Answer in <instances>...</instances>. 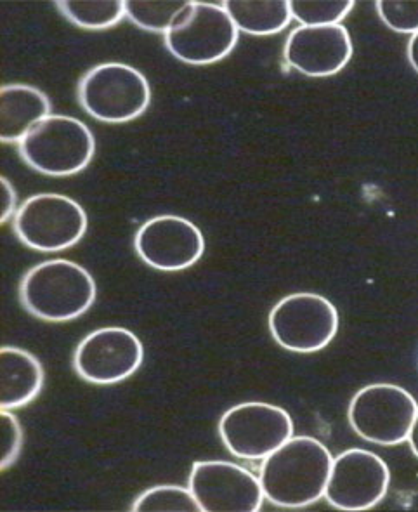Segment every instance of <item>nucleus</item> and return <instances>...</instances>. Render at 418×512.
<instances>
[{"label":"nucleus","instance_id":"7","mask_svg":"<svg viewBox=\"0 0 418 512\" xmlns=\"http://www.w3.org/2000/svg\"><path fill=\"white\" fill-rule=\"evenodd\" d=\"M268 325L278 346L297 355H311L334 341L339 332V311L327 297L299 292L276 302Z\"/></svg>","mask_w":418,"mask_h":512},{"label":"nucleus","instance_id":"9","mask_svg":"<svg viewBox=\"0 0 418 512\" xmlns=\"http://www.w3.org/2000/svg\"><path fill=\"white\" fill-rule=\"evenodd\" d=\"M219 434L238 459L264 460L294 436V422L283 408L249 401L224 412Z\"/></svg>","mask_w":418,"mask_h":512},{"label":"nucleus","instance_id":"18","mask_svg":"<svg viewBox=\"0 0 418 512\" xmlns=\"http://www.w3.org/2000/svg\"><path fill=\"white\" fill-rule=\"evenodd\" d=\"M54 6L66 20L85 30L115 27L125 16L122 0H59Z\"/></svg>","mask_w":418,"mask_h":512},{"label":"nucleus","instance_id":"24","mask_svg":"<svg viewBox=\"0 0 418 512\" xmlns=\"http://www.w3.org/2000/svg\"><path fill=\"white\" fill-rule=\"evenodd\" d=\"M0 223H7L16 216L18 212V193L14 190L13 183L7 178H0Z\"/></svg>","mask_w":418,"mask_h":512},{"label":"nucleus","instance_id":"25","mask_svg":"<svg viewBox=\"0 0 418 512\" xmlns=\"http://www.w3.org/2000/svg\"><path fill=\"white\" fill-rule=\"evenodd\" d=\"M408 61L413 66V70L418 73V32L413 33L412 39L408 42Z\"/></svg>","mask_w":418,"mask_h":512},{"label":"nucleus","instance_id":"19","mask_svg":"<svg viewBox=\"0 0 418 512\" xmlns=\"http://www.w3.org/2000/svg\"><path fill=\"white\" fill-rule=\"evenodd\" d=\"M186 0H127L125 16L146 32L167 33Z\"/></svg>","mask_w":418,"mask_h":512},{"label":"nucleus","instance_id":"10","mask_svg":"<svg viewBox=\"0 0 418 512\" xmlns=\"http://www.w3.org/2000/svg\"><path fill=\"white\" fill-rule=\"evenodd\" d=\"M143 362V342L124 327L94 330L85 335L73 353V368L77 375L96 386L127 381Z\"/></svg>","mask_w":418,"mask_h":512},{"label":"nucleus","instance_id":"5","mask_svg":"<svg viewBox=\"0 0 418 512\" xmlns=\"http://www.w3.org/2000/svg\"><path fill=\"white\" fill-rule=\"evenodd\" d=\"M238 33L223 6L188 2L165 33V46L186 65H214L235 49Z\"/></svg>","mask_w":418,"mask_h":512},{"label":"nucleus","instance_id":"12","mask_svg":"<svg viewBox=\"0 0 418 512\" xmlns=\"http://www.w3.org/2000/svg\"><path fill=\"white\" fill-rule=\"evenodd\" d=\"M139 259L150 268L177 273L195 266L205 252V238L190 219L162 214L148 219L134 238Z\"/></svg>","mask_w":418,"mask_h":512},{"label":"nucleus","instance_id":"17","mask_svg":"<svg viewBox=\"0 0 418 512\" xmlns=\"http://www.w3.org/2000/svg\"><path fill=\"white\" fill-rule=\"evenodd\" d=\"M240 32L249 35H276L292 21L287 0H226L223 4Z\"/></svg>","mask_w":418,"mask_h":512},{"label":"nucleus","instance_id":"8","mask_svg":"<svg viewBox=\"0 0 418 512\" xmlns=\"http://www.w3.org/2000/svg\"><path fill=\"white\" fill-rule=\"evenodd\" d=\"M417 410V401L406 389L382 382L354 394L347 417L363 440L394 447L408 440Z\"/></svg>","mask_w":418,"mask_h":512},{"label":"nucleus","instance_id":"3","mask_svg":"<svg viewBox=\"0 0 418 512\" xmlns=\"http://www.w3.org/2000/svg\"><path fill=\"white\" fill-rule=\"evenodd\" d=\"M16 146L30 169L51 178L79 174L96 153L91 129L68 115H49L40 120Z\"/></svg>","mask_w":418,"mask_h":512},{"label":"nucleus","instance_id":"26","mask_svg":"<svg viewBox=\"0 0 418 512\" xmlns=\"http://www.w3.org/2000/svg\"><path fill=\"white\" fill-rule=\"evenodd\" d=\"M408 443H410L413 455L418 459V410L417 415H415V421H413L412 431H410V436H408Z\"/></svg>","mask_w":418,"mask_h":512},{"label":"nucleus","instance_id":"11","mask_svg":"<svg viewBox=\"0 0 418 512\" xmlns=\"http://www.w3.org/2000/svg\"><path fill=\"white\" fill-rule=\"evenodd\" d=\"M391 485V471L377 453L351 448L332 462L325 499L339 511H368L380 504Z\"/></svg>","mask_w":418,"mask_h":512},{"label":"nucleus","instance_id":"16","mask_svg":"<svg viewBox=\"0 0 418 512\" xmlns=\"http://www.w3.org/2000/svg\"><path fill=\"white\" fill-rule=\"evenodd\" d=\"M2 367V410H18L32 403L44 388V367L27 349L4 346L0 349Z\"/></svg>","mask_w":418,"mask_h":512},{"label":"nucleus","instance_id":"2","mask_svg":"<svg viewBox=\"0 0 418 512\" xmlns=\"http://www.w3.org/2000/svg\"><path fill=\"white\" fill-rule=\"evenodd\" d=\"M98 289L84 266L68 259H49L33 266L20 282V301L30 315L51 323H65L85 315Z\"/></svg>","mask_w":418,"mask_h":512},{"label":"nucleus","instance_id":"4","mask_svg":"<svg viewBox=\"0 0 418 512\" xmlns=\"http://www.w3.org/2000/svg\"><path fill=\"white\" fill-rule=\"evenodd\" d=\"M77 96L82 110L105 124L139 119L151 103L148 79L138 68L117 61L101 63L85 73Z\"/></svg>","mask_w":418,"mask_h":512},{"label":"nucleus","instance_id":"14","mask_svg":"<svg viewBox=\"0 0 418 512\" xmlns=\"http://www.w3.org/2000/svg\"><path fill=\"white\" fill-rule=\"evenodd\" d=\"M353 40L342 25L295 28L288 35L283 56L290 68L320 79L332 77L346 68L353 58Z\"/></svg>","mask_w":418,"mask_h":512},{"label":"nucleus","instance_id":"20","mask_svg":"<svg viewBox=\"0 0 418 512\" xmlns=\"http://www.w3.org/2000/svg\"><path fill=\"white\" fill-rule=\"evenodd\" d=\"M134 512H200V504L190 488L158 485L141 493L132 504Z\"/></svg>","mask_w":418,"mask_h":512},{"label":"nucleus","instance_id":"15","mask_svg":"<svg viewBox=\"0 0 418 512\" xmlns=\"http://www.w3.org/2000/svg\"><path fill=\"white\" fill-rule=\"evenodd\" d=\"M51 115V101L44 91L27 84H9L0 89V139L18 145L40 120Z\"/></svg>","mask_w":418,"mask_h":512},{"label":"nucleus","instance_id":"21","mask_svg":"<svg viewBox=\"0 0 418 512\" xmlns=\"http://www.w3.org/2000/svg\"><path fill=\"white\" fill-rule=\"evenodd\" d=\"M353 0H292V18L304 27L340 25V21L353 11Z\"/></svg>","mask_w":418,"mask_h":512},{"label":"nucleus","instance_id":"13","mask_svg":"<svg viewBox=\"0 0 418 512\" xmlns=\"http://www.w3.org/2000/svg\"><path fill=\"white\" fill-rule=\"evenodd\" d=\"M190 490L202 512H257L264 502L261 481L249 469L224 460H198Z\"/></svg>","mask_w":418,"mask_h":512},{"label":"nucleus","instance_id":"1","mask_svg":"<svg viewBox=\"0 0 418 512\" xmlns=\"http://www.w3.org/2000/svg\"><path fill=\"white\" fill-rule=\"evenodd\" d=\"M334 457L311 436H292L262 462L264 499L283 509H302L325 497Z\"/></svg>","mask_w":418,"mask_h":512},{"label":"nucleus","instance_id":"22","mask_svg":"<svg viewBox=\"0 0 418 512\" xmlns=\"http://www.w3.org/2000/svg\"><path fill=\"white\" fill-rule=\"evenodd\" d=\"M380 20L398 33L418 32V0H379L375 2Z\"/></svg>","mask_w":418,"mask_h":512},{"label":"nucleus","instance_id":"6","mask_svg":"<svg viewBox=\"0 0 418 512\" xmlns=\"http://www.w3.org/2000/svg\"><path fill=\"white\" fill-rule=\"evenodd\" d=\"M89 219L84 207L59 193L27 198L13 219L14 235L32 250L54 254L72 249L85 237Z\"/></svg>","mask_w":418,"mask_h":512},{"label":"nucleus","instance_id":"23","mask_svg":"<svg viewBox=\"0 0 418 512\" xmlns=\"http://www.w3.org/2000/svg\"><path fill=\"white\" fill-rule=\"evenodd\" d=\"M0 424H2V452H0V469L6 471L14 466L20 459L23 447V429L16 415L11 410H0Z\"/></svg>","mask_w":418,"mask_h":512}]
</instances>
